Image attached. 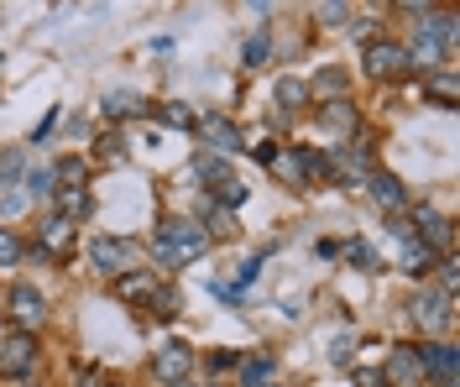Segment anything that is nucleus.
<instances>
[{
	"mask_svg": "<svg viewBox=\"0 0 460 387\" xmlns=\"http://www.w3.org/2000/svg\"><path fill=\"white\" fill-rule=\"evenodd\" d=\"M361 63H367V79H376V84H393V79L408 74V53H402V42H393V37L367 42L361 48Z\"/></svg>",
	"mask_w": 460,
	"mask_h": 387,
	"instance_id": "nucleus-5",
	"label": "nucleus"
},
{
	"mask_svg": "<svg viewBox=\"0 0 460 387\" xmlns=\"http://www.w3.org/2000/svg\"><path fill=\"white\" fill-rule=\"evenodd\" d=\"M387 387H424V372H419V346H393V356L376 366Z\"/></svg>",
	"mask_w": 460,
	"mask_h": 387,
	"instance_id": "nucleus-11",
	"label": "nucleus"
},
{
	"mask_svg": "<svg viewBox=\"0 0 460 387\" xmlns=\"http://www.w3.org/2000/svg\"><path fill=\"white\" fill-rule=\"evenodd\" d=\"M350 351H356V340H335V346H330V361H335V366H350Z\"/></svg>",
	"mask_w": 460,
	"mask_h": 387,
	"instance_id": "nucleus-36",
	"label": "nucleus"
},
{
	"mask_svg": "<svg viewBox=\"0 0 460 387\" xmlns=\"http://www.w3.org/2000/svg\"><path fill=\"white\" fill-rule=\"evenodd\" d=\"M235 372H241V383L246 387H267L272 383V372H278V361L272 356H241L235 361Z\"/></svg>",
	"mask_w": 460,
	"mask_h": 387,
	"instance_id": "nucleus-26",
	"label": "nucleus"
},
{
	"mask_svg": "<svg viewBox=\"0 0 460 387\" xmlns=\"http://www.w3.org/2000/svg\"><path fill=\"white\" fill-rule=\"evenodd\" d=\"M413 236L429 241L439 257H450V251H456V220L439 215L434 205H413Z\"/></svg>",
	"mask_w": 460,
	"mask_h": 387,
	"instance_id": "nucleus-6",
	"label": "nucleus"
},
{
	"mask_svg": "<svg viewBox=\"0 0 460 387\" xmlns=\"http://www.w3.org/2000/svg\"><path fill=\"white\" fill-rule=\"evenodd\" d=\"M235 361H241V351L220 346V351H209V356H204V366H209V377H215V372H235Z\"/></svg>",
	"mask_w": 460,
	"mask_h": 387,
	"instance_id": "nucleus-35",
	"label": "nucleus"
},
{
	"mask_svg": "<svg viewBox=\"0 0 460 387\" xmlns=\"http://www.w3.org/2000/svg\"><path fill=\"white\" fill-rule=\"evenodd\" d=\"M424 100L445 105V110H456V100H460L456 74H450V68H439V74H424Z\"/></svg>",
	"mask_w": 460,
	"mask_h": 387,
	"instance_id": "nucleus-18",
	"label": "nucleus"
},
{
	"mask_svg": "<svg viewBox=\"0 0 460 387\" xmlns=\"http://www.w3.org/2000/svg\"><path fill=\"white\" fill-rule=\"evenodd\" d=\"M37 361H42V340H37V335H22V330L0 335V377L22 383V377L37 372Z\"/></svg>",
	"mask_w": 460,
	"mask_h": 387,
	"instance_id": "nucleus-2",
	"label": "nucleus"
},
{
	"mask_svg": "<svg viewBox=\"0 0 460 387\" xmlns=\"http://www.w3.org/2000/svg\"><path fill=\"white\" fill-rule=\"evenodd\" d=\"M146 251H152V262H157V277H163V272L194 268L204 251H209V236H204L199 220H183V215H172V220H163V225L152 231Z\"/></svg>",
	"mask_w": 460,
	"mask_h": 387,
	"instance_id": "nucleus-1",
	"label": "nucleus"
},
{
	"mask_svg": "<svg viewBox=\"0 0 460 387\" xmlns=\"http://www.w3.org/2000/svg\"><path fill=\"white\" fill-rule=\"evenodd\" d=\"M53 126H58V110H48V116H42V126L31 131V142H48V131H53Z\"/></svg>",
	"mask_w": 460,
	"mask_h": 387,
	"instance_id": "nucleus-38",
	"label": "nucleus"
},
{
	"mask_svg": "<svg viewBox=\"0 0 460 387\" xmlns=\"http://www.w3.org/2000/svg\"><path fill=\"white\" fill-rule=\"evenodd\" d=\"M31 257L68 262V257H74V225H68V220H58V215H48V220L37 225V251H31Z\"/></svg>",
	"mask_w": 460,
	"mask_h": 387,
	"instance_id": "nucleus-12",
	"label": "nucleus"
},
{
	"mask_svg": "<svg viewBox=\"0 0 460 387\" xmlns=\"http://www.w3.org/2000/svg\"><path fill=\"white\" fill-rule=\"evenodd\" d=\"M257 277H261V257H246V262L235 268V283H230V288H235V294H246V288H252Z\"/></svg>",
	"mask_w": 460,
	"mask_h": 387,
	"instance_id": "nucleus-34",
	"label": "nucleus"
},
{
	"mask_svg": "<svg viewBox=\"0 0 460 387\" xmlns=\"http://www.w3.org/2000/svg\"><path fill=\"white\" fill-rule=\"evenodd\" d=\"M272 63V42H267V31H257V37H246V48H241V68H267Z\"/></svg>",
	"mask_w": 460,
	"mask_h": 387,
	"instance_id": "nucleus-28",
	"label": "nucleus"
},
{
	"mask_svg": "<svg viewBox=\"0 0 460 387\" xmlns=\"http://www.w3.org/2000/svg\"><path fill=\"white\" fill-rule=\"evenodd\" d=\"M319 126H324L330 136L350 142V136H356V126H361V116H356V100H350V94H341V100L319 105Z\"/></svg>",
	"mask_w": 460,
	"mask_h": 387,
	"instance_id": "nucleus-15",
	"label": "nucleus"
},
{
	"mask_svg": "<svg viewBox=\"0 0 460 387\" xmlns=\"http://www.w3.org/2000/svg\"><path fill=\"white\" fill-rule=\"evenodd\" d=\"M189 372H194V351L183 346V340H168L157 356H152V377L168 387V383H189Z\"/></svg>",
	"mask_w": 460,
	"mask_h": 387,
	"instance_id": "nucleus-13",
	"label": "nucleus"
},
{
	"mask_svg": "<svg viewBox=\"0 0 460 387\" xmlns=\"http://www.w3.org/2000/svg\"><path fill=\"white\" fill-rule=\"evenodd\" d=\"M335 257H345L350 268H361V272H382V257L372 251V241L367 236H350V241H341V251Z\"/></svg>",
	"mask_w": 460,
	"mask_h": 387,
	"instance_id": "nucleus-23",
	"label": "nucleus"
},
{
	"mask_svg": "<svg viewBox=\"0 0 460 387\" xmlns=\"http://www.w3.org/2000/svg\"><path fill=\"white\" fill-rule=\"evenodd\" d=\"M393 241L402 246V257H398V262H402V272H408V277H429V272L439 268V251H434L429 241H419V236H413V225H408V236H393Z\"/></svg>",
	"mask_w": 460,
	"mask_h": 387,
	"instance_id": "nucleus-14",
	"label": "nucleus"
},
{
	"mask_svg": "<svg viewBox=\"0 0 460 387\" xmlns=\"http://www.w3.org/2000/svg\"><path fill=\"white\" fill-rule=\"evenodd\" d=\"M456 366H460V351L450 346V340H434V346H419V372H424V383L456 387Z\"/></svg>",
	"mask_w": 460,
	"mask_h": 387,
	"instance_id": "nucleus-10",
	"label": "nucleus"
},
{
	"mask_svg": "<svg viewBox=\"0 0 460 387\" xmlns=\"http://www.w3.org/2000/svg\"><path fill=\"white\" fill-rule=\"evenodd\" d=\"M53 183L58 189H84L89 183V157H58L53 163Z\"/></svg>",
	"mask_w": 460,
	"mask_h": 387,
	"instance_id": "nucleus-25",
	"label": "nucleus"
},
{
	"mask_svg": "<svg viewBox=\"0 0 460 387\" xmlns=\"http://www.w3.org/2000/svg\"><path fill=\"white\" fill-rule=\"evenodd\" d=\"M356 387H387V383H382L376 366H361V372H356Z\"/></svg>",
	"mask_w": 460,
	"mask_h": 387,
	"instance_id": "nucleus-37",
	"label": "nucleus"
},
{
	"mask_svg": "<svg viewBox=\"0 0 460 387\" xmlns=\"http://www.w3.org/2000/svg\"><path fill=\"white\" fill-rule=\"evenodd\" d=\"M199 225H204V236H209V231H220V236H235V215H230V209H220L215 205V199H204L199 205Z\"/></svg>",
	"mask_w": 460,
	"mask_h": 387,
	"instance_id": "nucleus-27",
	"label": "nucleus"
},
{
	"mask_svg": "<svg viewBox=\"0 0 460 387\" xmlns=\"http://www.w3.org/2000/svg\"><path fill=\"white\" fill-rule=\"evenodd\" d=\"M408 314H413V325L419 330L450 335V325H456V294H445V288H424V294L408 303Z\"/></svg>",
	"mask_w": 460,
	"mask_h": 387,
	"instance_id": "nucleus-4",
	"label": "nucleus"
},
{
	"mask_svg": "<svg viewBox=\"0 0 460 387\" xmlns=\"http://www.w3.org/2000/svg\"><path fill=\"white\" fill-rule=\"evenodd\" d=\"M137 262V241L131 236H89V268L105 272V277H126Z\"/></svg>",
	"mask_w": 460,
	"mask_h": 387,
	"instance_id": "nucleus-3",
	"label": "nucleus"
},
{
	"mask_svg": "<svg viewBox=\"0 0 460 387\" xmlns=\"http://www.w3.org/2000/svg\"><path fill=\"white\" fill-rule=\"evenodd\" d=\"M194 131H199L204 142H209V152H220V157H230V152H246V131H241L230 116H215V110H209V116L194 120Z\"/></svg>",
	"mask_w": 460,
	"mask_h": 387,
	"instance_id": "nucleus-8",
	"label": "nucleus"
},
{
	"mask_svg": "<svg viewBox=\"0 0 460 387\" xmlns=\"http://www.w3.org/2000/svg\"><path fill=\"white\" fill-rule=\"evenodd\" d=\"M89 209H94V199H89V183H84V189H53V215H58V220L79 225V220H89Z\"/></svg>",
	"mask_w": 460,
	"mask_h": 387,
	"instance_id": "nucleus-16",
	"label": "nucleus"
},
{
	"mask_svg": "<svg viewBox=\"0 0 460 387\" xmlns=\"http://www.w3.org/2000/svg\"><path fill=\"white\" fill-rule=\"evenodd\" d=\"M163 288V277L157 272H126V277H115V298H126V303H152V294Z\"/></svg>",
	"mask_w": 460,
	"mask_h": 387,
	"instance_id": "nucleus-17",
	"label": "nucleus"
},
{
	"mask_svg": "<svg viewBox=\"0 0 460 387\" xmlns=\"http://www.w3.org/2000/svg\"><path fill=\"white\" fill-rule=\"evenodd\" d=\"M367 194H372V205L387 215V220H398L402 209H408V189H402L398 173H387V168H372L367 173Z\"/></svg>",
	"mask_w": 460,
	"mask_h": 387,
	"instance_id": "nucleus-9",
	"label": "nucleus"
},
{
	"mask_svg": "<svg viewBox=\"0 0 460 387\" xmlns=\"http://www.w3.org/2000/svg\"><path fill=\"white\" fill-rule=\"evenodd\" d=\"M146 116L157 120V126H172V131H194V110L183 105V100H168V105H146Z\"/></svg>",
	"mask_w": 460,
	"mask_h": 387,
	"instance_id": "nucleus-22",
	"label": "nucleus"
},
{
	"mask_svg": "<svg viewBox=\"0 0 460 387\" xmlns=\"http://www.w3.org/2000/svg\"><path fill=\"white\" fill-rule=\"evenodd\" d=\"M209 199H215V205H220V209H241V205H246V199H252V189H246V183H241V179H230V183H220V189H215Z\"/></svg>",
	"mask_w": 460,
	"mask_h": 387,
	"instance_id": "nucleus-29",
	"label": "nucleus"
},
{
	"mask_svg": "<svg viewBox=\"0 0 460 387\" xmlns=\"http://www.w3.org/2000/svg\"><path fill=\"white\" fill-rule=\"evenodd\" d=\"M168 387H194V383H168Z\"/></svg>",
	"mask_w": 460,
	"mask_h": 387,
	"instance_id": "nucleus-41",
	"label": "nucleus"
},
{
	"mask_svg": "<svg viewBox=\"0 0 460 387\" xmlns=\"http://www.w3.org/2000/svg\"><path fill=\"white\" fill-rule=\"evenodd\" d=\"M152 309H157V320H178V309H183L178 288H157V294H152Z\"/></svg>",
	"mask_w": 460,
	"mask_h": 387,
	"instance_id": "nucleus-32",
	"label": "nucleus"
},
{
	"mask_svg": "<svg viewBox=\"0 0 460 387\" xmlns=\"http://www.w3.org/2000/svg\"><path fill=\"white\" fill-rule=\"evenodd\" d=\"M22 183H27V194H37V199H53V189H58V183H53V168H31Z\"/></svg>",
	"mask_w": 460,
	"mask_h": 387,
	"instance_id": "nucleus-31",
	"label": "nucleus"
},
{
	"mask_svg": "<svg viewBox=\"0 0 460 387\" xmlns=\"http://www.w3.org/2000/svg\"><path fill=\"white\" fill-rule=\"evenodd\" d=\"M16 262H22V236L0 225V272H11Z\"/></svg>",
	"mask_w": 460,
	"mask_h": 387,
	"instance_id": "nucleus-30",
	"label": "nucleus"
},
{
	"mask_svg": "<svg viewBox=\"0 0 460 387\" xmlns=\"http://www.w3.org/2000/svg\"><path fill=\"white\" fill-rule=\"evenodd\" d=\"M272 100H278V110H283V116H293V110H304V105H309V84H304L298 74H283V79H278V90H272Z\"/></svg>",
	"mask_w": 460,
	"mask_h": 387,
	"instance_id": "nucleus-19",
	"label": "nucleus"
},
{
	"mask_svg": "<svg viewBox=\"0 0 460 387\" xmlns=\"http://www.w3.org/2000/svg\"><path fill=\"white\" fill-rule=\"evenodd\" d=\"M350 31H356L361 42H376V27H372V22H356V27H350Z\"/></svg>",
	"mask_w": 460,
	"mask_h": 387,
	"instance_id": "nucleus-39",
	"label": "nucleus"
},
{
	"mask_svg": "<svg viewBox=\"0 0 460 387\" xmlns=\"http://www.w3.org/2000/svg\"><path fill=\"white\" fill-rule=\"evenodd\" d=\"M341 94H345V74H341V68H330V63H324V68L314 74V84H309V100H319V105H330V100H341Z\"/></svg>",
	"mask_w": 460,
	"mask_h": 387,
	"instance_id": "nucleus-24",
	"label": "nucleus"
},
{
	"mask_svg": "<svg viewBox=\"0 0 460 387\" xmlns=\"http://www.w3.org/2000/svg\"><path fill=\"white\" fill-rule=\"evenodd\" d=\"M314 16L324 22V27H350V5H335V0H324V5H314Z\"/></svg>",
	"mask_w": 460,
	"mask_h": 387,
	"instance_id": "nucleus-33",
	"label": "nucleus"
},
{
	"mask_svg": "<svg viewBox=\"0 0 460 387\" xmlns=\"http://www.w3.org/2000/svg\"><path fill=\"white\" fill-rule=\"evenodd\" d=\"M105 387H120V383H115V377H105Z\"/></svg>",
	"mask_w": 460,
	"mask_h": 387,
	"instance_id": "nucleus-40",
	"label": "nucleus"
},
{
	"mask_svg": "<svg viewBox=\"0 0 460 387\" xmlns=\"http://www.w3.org/2000/svg\"><path fill=\"white\" fill-rule=\"evenodd\" d=\"M11 325L22 330V335H37V330L48 325V298H42V288H31V283H16L11 288Z\"/></svg>",
	"mask_w": 460,
	"mask_h": 387,
	"instance_id": "nucleus-7",
	"label": "nucleus"
},
{
	"mask_svg": "<svg viewBox=\"0 0 460 387\" xmlns=\"http://www.w3.org/2000/svg\"><path fill=\"white\" fill-rule=\"evenodd\" d=\"M194 173H199L209 189H215V183H230V179H235V173H230V157H220V152H209V147L194 152Z\"/></svg>",
	"mask_w": 460,
	"mask_h": 387,
	"instance_id": "nucleus-21",
	"label": "nucleus"
},
{
	"mask_svg": "<svg viewBox=\"0 0 460 387\" xmlns=\"http://www.w3.org/2000/svg\"><path fill=\"white\" fill-rule=\"evenodd\" d=\"M100 110H105V120L146 116V100H142L137 90H111V94H105V105H100Z\"/></svg>",
	"mask_w": 460,
	"mask_h": 387,
	"instance_id": "nucleus-20",
	"label": "nucleus"
}]
</instances>
